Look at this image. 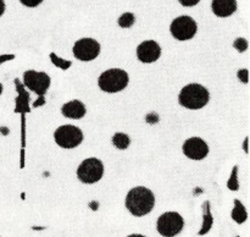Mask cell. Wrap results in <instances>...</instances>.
<instances>
[{"mask_svg": "<svg viewBox=\"0 0 250 237\" xmlns=\"http://www.w3.org/2000/svg\"><path fill=\"white\" fill-rule=\"evenodd\" d=\"M155 205V197L149 188L138 186L132 188L126 197V208L134 216L149 214Z\"/></svg>", "mask_w": 250, "mask_h": 237, "instance_id": "cell-1", "label": "cell"}, {"mask_svg": "<svg viewBox=\"0 0 250 237\" xmlns=\"http://www.w3.org/2000/svg\"><path fill=\"white\" fill-rule=\"evenodd\" d=\"M210 94L209 90L202 85L198 83H190L182 88L180 95H178V102L182 107L187 109L198 110L204 108L209 103Z\"/></svg>", "mask_w": 250, "mask_h": 237, "instance_id": "cell-2", "label": "cell"}, {"mask_svg": "<svg viewBox=\"0 0 250 237\" xmlns=\"http://www.w3.org/2000/svg\"><path fill=\"white\" fill-rule=\"evenodd\" d=\"M128 75L121 68H110L104 71L98 80L100 89L106 93H116L124 90L128 85Z\"/></svg>", "mask_w": 250, "mask_h": 237, "instance_id": "cell-3", "label": "cell"}, {"mask_svg": "<svg viewBox=\"0 0 250 237\" xmlns=\"http://www.w3.org/2000/svg\"><path fill=\"white\" fill-rule=\"evenodd\" d=\"M54 138L58 146L65 149H72L80 146L83 141V133L73 125H63L54 132Z\"/></svg>", "mask_w": 250, "mask_h": 237, "instance_id": "cell-4", "label": "cell"}, {"mask_svg": "<svg viewBox=\"0 0 250 237\" xmlns=\"http://www.w3.org/2000/svg\"><path fill=\"white\" fill-rule=\"evenodd\" d=\"M185 226V220L182 215L176 212H167L160 215L158 219V231L164 237H173L180 234Z\"/></svg>", "mask_w": 250, "mask_h": 237, "instance_id": "cell-5", "label": "cell"}, {"mask_svg": "<svg viewBox=\"0 0 250 237\" xmlns=\"http://www.w3.org/2000/svg\"><path fill=\"white\" fill-rule=\"evenodd\" d=\"M103 173H104V165L97 158L85 159L77 169V176L80 181L88 185L98 182L103 177Z\"/></svg>", "mask_w": 250, "mask_h": 237, "instance_id": "cell-6", "label": "cell"}, {"mask_svg": "<svg viewBox=\"0 0 250 237\" xmlns=\"http://www.w3.org/2000/svg\"><path fill=\"white\" fill-rule=\"evenodd\" d=\"M197 22L190 16H180L171 22L170 32L177 41H189L197 33Z\"/></svg>", "mask_w": 250, "mask_h": 237, "instance_id": "cell-7", "label": "cell"}, {"mask_svg": "<svg viewBox=\"0 0 250 237\" xmlns=\"http://www.w3.org/2000/svg\"><path fill=\"white\" fill-rule=\"evenodd\" d=\"M73 55L81 61L94 60L100 54V44L93 38H82L75 43Z\"/></svg>", "mask_w": 250, "mask_h": 237, "instance_id": "cell-8", "label": "cell"}, {"mask_svg": "<svg viewBox=\"0 0 250 237\" xmlns=\"http://www.w3.org/2000/svg\"><path fill=\"white\" fill-rule=\"evenodd\" d=\"M23 83L29 90L38 95H43L50 86V77L45 72L28 70L23 73Z\"/></svg>", "mask_w": 250, "mask_h": 237, "instance_id": "cell-9", "label": "cell"}, {"mask_svg": "<svg viewBox=\"0 0 250 237\" xmlns=\"http://www.w3.org/2000/svg\"><path fill=\"white\" fill-rule=\"evenodd\" d=\"M183 153L186 156L193 160H202L209 154V147L205 143L204 139L199 137H192L187 139L183 144Z\"/></svg>", "mask_w": 250, "mask_h": 237, "instance_id": "cell-10", "label": "cell"}, {"mask_svg": "<svg viewBox=\"0 0 250 237\" xmlns=\"http://www.w3.org/2000/svg\"><path fill=\"white\" fill-rule=\"evenodd\" d=\"M161 55V48L155 41H146L137 48V56L139 61L144 64H150L158 60Z\"/></svg>", "mask_w": 250, "mask_h": 237, "instance_id": "cell-11", "label": "cell"}, {"mask_svg": "<svg viewBox=\"0 0 250 237\" xmlns=\"http://www.w3.org/2000/svg\"><path fill=\"white\" fill-rule=\"evenodd\" d=\"M211 9L216 16L229 17L237 10L236 0H212Z\"/></svg>", "mask_w": 250, "mask_h": 237, "instance_id": "cell-12", "label": "cell"}, {"mask_svg": "<svg viewBox=\"0 0 250 237\" xmlns=\"http://www.w3.org/2000/svg\"><path fill=\"white\" fill-rule=\"evenodd\" d=\"M61 112H62L63 116L68 117V119H82L87 110H85L84 104L81 100L75 99L63 104L61 108Z\"/></svg>", "mask_w": 250, "mask_h": 237, "instance_id": "cell-13", "label": "cell"}, {"mask_svg": "<svg viewBox=\"0 0 250 237\" xmlns=\"http://www.w3.org/2000/svg\"><path fill=\"white\" fill-rule=\"evenodd\" d=\"M231 215H232V219H233L236 222H238V224L244 222L247 220V217H248L246 208H244V205L242 204L238 199L234 200V208L233 210H232Z\"/></svg>", "mask_w": 250, "mask_h": 237, "instance_id": "cell-14", "label": "cell"}, {"mask_svg": "<svg viewBox=\"0 0 250 237\" xmlns=\"http://www.w3.org/2000/svg\"><path fill=\"white\" fill-rule=\"evenodd\" d=\"M112 143L116 147L117 149H124L128 148L129 143H131V139L127 136L126 133H122V132H119V133H115L114 137H112Z\"/></svg>", "mask_w": 250, "mask_h": 237, "instance_id": "cell-15", "label": "cell"}, {"mask_svg": "<svg viewBox=\"0 0 250 237\" xmlns=\"http://www.w3.org/2000/svg\"><path fill=\"white\" fill-rule=\"evenodd\" d=\"M136 22V17L132 12H125L120 16L119 19V26L122 28H129L131 26H133V23Z\"/></svg>", "mask_w": 250, "mask_h": 237, "instance_id": "cell-16", "label": "cell"}, {"mask_svg": "<svg viewBox=\"0 0 250 237\" xmlns=\"http://www.w3.org/2000/svg\"><path fill=\"white\" fill-rule=\"evenodd\" d=\"M50 59H51V61H53L54 65L58 66V67H60L61 70H67V68L71 66V61L63 60V59L58 58V56H56L54 53L50 54Z\"/></svg>", "mask_w": 250, "mask_h": 237, "instance_id": "cell-17", "label": "cell"}, {"mask_svg": "<svg viewBox=\"0 0 250 237\" xmlns=\"http://www.w3.org/2000/svg\"><path fill=\"white\" fill-rule=\"evenodd\" d=\"M237 172H238V166H234L233 171H232L231 177H229V183H227L229 188L232 191H237L239 187L238 180H237Z\"/></svg>", "mask_w": 250, "mask_h": 237, "instance_id": "cell-18", "label": "cell"}, {"mask_svg": "<svg viewBox=\"0 0 250 237\" xmlns=\"http://www.w3.org/2000/svg\"><path fill=\"white\" fill-rule=\"evenodd\" d=\"M233 46L238 51L243 53V51H246L247 49H248V42H247V39L244 38H237L236 41H234Z\"/></svg>", "mask_w": 250, "mask_h": 237, "instance_id": "cell-19", "label": "cell"}, {"mask_svg": "<svg viewBox=\"0 0 250 237\" xmlns=\"http://www.w3.org/2000/svg\"><path fill=\"white\" fill-rule=\"evenodd\" d=\"M21 4H23L27 7H36L38 6L41 2H43V0H20Z\"/></svg>", "mask_w": 250, "mask_h": 237, "instance_id": "cell-20", "label": "cell"}, {"mask_svg": "<svg viewBox=\"0 0 250 237\" xmlns=\"http://www.w3.org/2000/svg\"><path fill=\"white\" fill-rule=\"evenodd\" d=\"M238 78L243 83H248V70H247V68H242V70H239Z\"/></svg>", "mask_w": 250, "mask_h": 237, "instance_id": "cell-21", "label": "cell"}, {"mask_svg": "<svg viewBox=\"0 0 250 237\" xmlns=\"http://www.w3.org/2000/svg\"><path fill=\"white\" fill-rule=\"evenodd\" d=\"M178 1H180V4L182 5V6L190 7V6H195L200 0H178Z\"/></svg>", "mask_w": 250, "mask_h": 237, "instance_id": "cell-22", "label": "cell"}, {"mask_svg": "<svg viewBox=\"0 0 250 237\" xmlns=\"http://www.w3.org/2000/svg\"><path fill=\"white\" fill-rule=\"evenodd\" d=\"M11 59H14V55H2V56H0V64L4 63V61H6V60H11Z\"/></svg>", "mask_w": 250, "mask_h": 237, "instance_id": "cell-23", "label": "cell"}, {"mask_svg": "<svg viewBox=\"0 0 250 237\" xmlns=\"http://www.w3.org/2000/svg\"><path fill=\"white\" fill-rule=\"evenodd\" d=\"M4 12H5V1L4 0H0V16H2Z\"/></svg>", "mask_w": 250, "mask_h": 237, "instance_id": "cell-24", "label": "cell"}, {"mask_svg": "<svg viewBox=\"0 0 250 237\" xmlns=\"http://www.w3.org/2000/svg\"><path fill=\"white\" fill-rule=\"evenodd\" d=\"M243 148H244V151H246V153H248V137H247V138L244 139Z\"/></svg>", "mask_w": 250, "mask_h": 237, "instance_id": "cell-25", "label": "cell"}, {"mask_svg": "<svg viewBox=\"0 0 250 237\" xmlns=\"http://www.w3.org/2000/svg\"><path fill=\"white\" fill-rule=\"evenodd\" d=\"M127 237H146V236H143V235L134 234V235H129V236H127Z\"/></svg>", "mask_w": 250, "mask_h": 237, "instance_id": "cell-26", "label": "cell"}, {"mask_svg": "<svg viewBox=\"0 0 250 237\" xmlns=\"http://www.w3.org/2000/svg\"><path fill=\"white\" fill-rule=\"evenodd\" d=\"M1 93H2V85L0 83V94H1Z\"/></svg>", "mask_w": 250, "mask_h": 237, "instance_id": "cell-27", "label": "cell"}]
</instances>
